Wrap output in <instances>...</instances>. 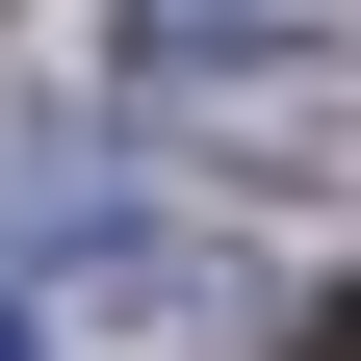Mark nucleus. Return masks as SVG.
<instances>
[{"mask_svg":"<svg viewBox=\"0 0 361 361\" xmlns=\"http://www.w3.org/2000/svg\"><path fill=\"white\" fill-rule=\"evenodd\" d=\"M26 258H52V310H104L129 361H180V336H258V284H233V258H180V233H129L104 180H26Z\"/></svg>","mask_w":361,"mask_h":361,"instance_id":"nucleus-2","label":"nucleus"},{"mask_svg":"<svg viewBox=\"0 0 361 361\" xmlns=\"http://www.w3.org/2000/svg\"><path fill=\"white\" fill-rule=\"evenodd\" d=\"M0 361H52V336H26V310H0Z\"/></svg>","mask_w":361,"mask_h":361,"instance_id":"nucleus-3","label":"nucleus"},{"mask_svg":"<svg viewBox=\"0 0 361 361\" xmlns=\"http://www.w3.org/2000/svg\"><path fill=\"white\" fill-rule=\"evenodd\" d=\"M129 104H180V155H258L310 207L336 180V26H233V0H155L129 26Z\"/></svg>","mask_w":361,"mask_h":361,"instance_id":"nucleus-1","label":"nucleus"}]
</instances>
